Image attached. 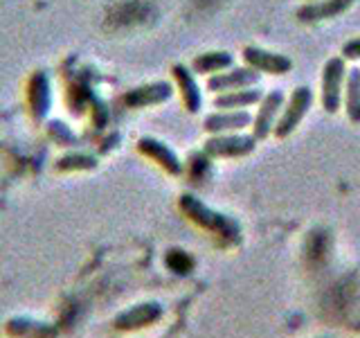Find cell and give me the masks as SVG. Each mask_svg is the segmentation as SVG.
<instances>
[{"mask_svg": "<svg viewBox=\"0 0 360 338\" xmlns=\"http://www.w3.org/2000/svg\"><path fill=\"white\" fill-rule=\"evenodd\" d=\"M48 131H50V138L54 142H59L61 146H68V144L75 142V133L70 131V127L63 124V122H59V120H52L48 124Z\"/></svg>", "mask_w": 360, "mask_h": 338, "instance_id": "obj_21", "label": "cell"}, {"mask_svg": "<svg viewBox=\"0 0 360 338\" xmlns=\"http://www.w3.org/2000/svg\"><path fill=\"white\" fill-rule=\"evenodd\" d=\"M27 108L34 122H43L52 108V86L45 70H34L27 79Z\"/></svg>", "mask_w": 360, "mask_h": 338, "instance_id": "obj_7", "label": "cell"}, {"mask_svg": "<svg viewBox=\"0 0 360 338\" xmlns=\"http://www.w3.org/2000/svg\"><path fill=\"white\" fill-rule=\"evenodd\" d=\"M243 61H245V65L255 68L257 73H266V75H273V77L288 75L292 70V61L286 54L270 52L264 48H257V45H245Z\"/></svg>", "mask_w": 360, "mask_h": 338, "instance_id": "obj_8", "label": "cell"}, {"mask_svg": "<svg viewBox=\"0 0 360 338\" xmlns=\"http://www.w3.org/2000/svg\"><path fill=\"white\" fill-rule=\"evenodd\" d=\"M255 115L248 108H239V111H217L212 115L205 118L202 122V129H205L210 135H223V133H236L245 127H252Z\"/></svg>", "mask_w": 360, "mask_h": 338, "instance_id": "obj_11", "label": "cell"}, {"mask_svg": "<svg viewBox=\"0 0 360 338\" xmlns=\"http://www.w3.org/2000/svg\"><path fill=\"white\" fill-rule=\"evenodd\" d=\"M345 79H347V63L342 56H331L324 63L322 70V108L335 115L340 108L342 93H345Z\"/></svg>", "mask_w": 360, "mask_h": 338, "instance_id": "obj_3", "label": "cell"}, {"mask_svg": "<svg viewBox=\"0 0 360 338\" xmlns=\"http://www.w3.org/2000/svg\"><path fill=\"white\" fill-rule=\"evenodd\" d=\"M345 108L349 122L360 124V68L347 70L345 79Z\"/></svg>", "mask_w": 360, "mask_h": 338, "instance_id": "obj_18", "label": "cell"}, {"mask_svg": "<svg viewBox=\"0 0 360 338\" xmlns=\"http://www.w3.org/2000/svg\"><path fill=\"white\" fill-rule=\"evenodd\" d=\"M90 169H97V158L93 154L72 151L56 161V172H90Z\"/></svg>", "mask_w": 360, "mask_h": 338, "instance_id": "obj_19", "label": "cell"}, {"mask_svg": "<svg viewBox=\"0 0 360 338\" xmlns=\"http://www.w3.org/2000/svg\"><path fill=\"white\" fill-rule=\"evenodd\" d=\"M172 73H174V79L178 84L180 97H183V101H185V108L189 113H198L202 106V93H200V86L194 77V70H189L185 63H176L172 68Z\"/></svg>", "mask_w": 360, "mask_h": 338, "instance_id": "obj_15", "label": "cell"}, {"mask_svg": "<svg viewBox=\"0 0 360 338\" xmlns=\"http://www.w3.org/2000/svg\"><path fill=\"white\" fill-rule=\"evenodd\" d=\"M178 206L183 210V214L194 221L196 225H200L202 230H207L212 234H217L221 242H225L228 246H234L241 242V225L236 223L232 217L223 214L219 210H212L210 206H205L198 196L194 194H183L178 199Z\"/></svg>", "mask_w": 360, "mask_h": 338, "instance_id": "obj_1", "label": "cell"}, {"mask_svg": "<svg viewBox=\"0 0 360 338\" xmlns=\"http://www.w3.org/2000/svg\"><path fill=\"white\" fill-rule=\"evenodd\" d=\"M354 5V0H311L297 9L300 23H320L345 14Z\"/></svg>", "mask_w": 360, "mask_h": 338, "instance_id": "obj_14", "label": "cell"}, {"mask_svg": "<svg viewBox=\"0 0 360 338\" xmlns=\"http://www.w3.org/2000/svg\"><path fill=\"white\" fill-rule=\"evenodd\" d=\"M165 315V307L160 302H138L133 307L120 311L115 318H112V327L120 332H138L144 327L155 325Z\"/></svg>", "mask_w": 360, "mask_h": 338, "instance_id": "obj_5", "label": "cell"}, {"mask_svg": "<svg viewBox=\"0 0 360 338\" xmlns=\"http://www.w3.org/2000/svg\"><path fill=\"white\" fill-rule=\"evenodd\" d=\"M264 99V90H259L257 86L250 88H239V90H228V93H219L214 97V106L221 111H239L255 106Z\"/></svg>", "mask_w": 360, "mask_h": 338, "instance_id": "obj_16", "label": "cell"}, {"mask_svg": "<svg viewBox=\"0 0 360 338\" xmlns=\"http://www.w3.org/2000/svg\"><path fill=\"white\" fill-rule=\"evenodd\" d=\"M232 65H234V56L228 50H212L198 54L191 61V70H194V75H217L228 70Z\"/></svg>", "mask_w": 360, "mask_h": 338, "instance_id": "obj_17", "label": "cell"}, {"mask_svg": "<svg viewBox=\"0 0 360 338\" xmlns=\"http://www.w3.org/2000/svg\"><path fill=\"white\" fill-rule=\"evenodd\" d=\"M138 151L149 158V161H153L155 165H160L167 174L172 176L183 174V161H180L178 154L167 142L151 138V135H144V138L138 140Z\"/></svg>", "mask_w": 360, "mask_h": 338, "instance_id": "obj_10", "label": "cell"}, {"mask_svg": "<svg viewBox=\"0 0 360 338\" xmlns=\"http://www.w3.org/2000/svg\"><path fill=\"white\" fill-rule=\"evenodd\" d=\"M262 82V73H257L255 68H228V70L210 75L207 79V90L212 93H228V90H239V88H250Z\"/></svg>", "mask_w": 360, "mask_h": 338, "instance_id": "obj_9", "label": "cell"}, {"mask_svg": "<svg viewBox=\"0 0 360 338\" xmlns=\"http://www.w3.org/2000/svg\"><path fill=\"white\" fill-rule=\"evenodd\" d=\"M257 146L255 135L243 133H223V135H210L202 144V151L210 158H243L250 156Z\"/></svg>", "mask_w": 360, "mask_h": 338, "instance_id": "obj_4", "label": "cell"}, {"mask_svg": "<svg viewBox=\"0 0 360 338\" xmlns=\"http://www.w3.org/2000/svg\"><path fill=\"white\" fill-rule=\"evenodd\" d=\"M311 104H313V90L309 86H297L292 90L290 99L284 104V108H281V115L273 129V133L279 140L288 138V135L300 127V122L307 118Z\"/></svg>", "mask_w": 360, "mask_h": 338, "instance_id": "obj_2", "label": "cell"}, {"mask_svg": "<svg viewBox=\"0 0 360 338\" xmlns=\"http://www.w3.org/2000/svg\"><path fill=\"white\" fill-rule=\"evenodd\" d=\"M5 332L11 338H56L59 330L52 323L30 318V315H14L5 325Z\"/></svg>", "mask_w": 360, "mask_h": 338, "instance_id": "obj_13", "label": "cell"}, {"mask_svg": "<svg viewBox=\"0 0 360 338\" xmlns=\"http://www.w3.org/2000/svg\"><path fill=\"white\" fill-rule=\"evenodd\" d=\"M342 59L345 61H360V37L347 41L342 45Z\"/></svg>", "mask_w": 360, "mask_h": 338, "instance_id": "obj_22", "label": "cell"}, {"mask_svg": "<svg viewBox=\"0 0 360 338\" xmlns=\"http://www.w3.org/2000/svg\"><path fill=\"white\" fill-rule=\"evenodd\" d=\"M174 95V86L169 82H151L138 88H131L127 95H124V104L129 108H146V106H158L165 104L167 99H172Z\"/></svg>", "mask_w": 360, "mask_h": 338, "instance_id": "obj_12", "label": "cell"}, {"mask_svg": "<svg viewBox=\"0 0 360 338\" xmlns=\"http://www.w3.org/2000/svg\"><path fill=\"white\" fill-rule=\"evenodd\" d=\"M259 111H257V115L252 120V135L259 140H266L270 133H273L275 129V124L281 115V108H284L286 104V99H284V93H281L279 88L275 90H270L268 95H264V99L259 101Z\"/></svg>", "mask_w": 360, "mask_h": 338, "instance_id": "obj_6", "label": "cell"}, {"mask_svg": "<svg viewBox=\"0 0 360 338\" xmlns=\"http://www.w3.org/2000/svg\"><path fill=\"white\" fill-rule=\"evenodd\" d=\"M165 266L176 275H189L196 266V259L183 248H169L165 255Z\"/></svg>", "mask_w": 360, "mask_h": 338, "instance_id": "obj_20", "label": "cell"}]
</instances>
